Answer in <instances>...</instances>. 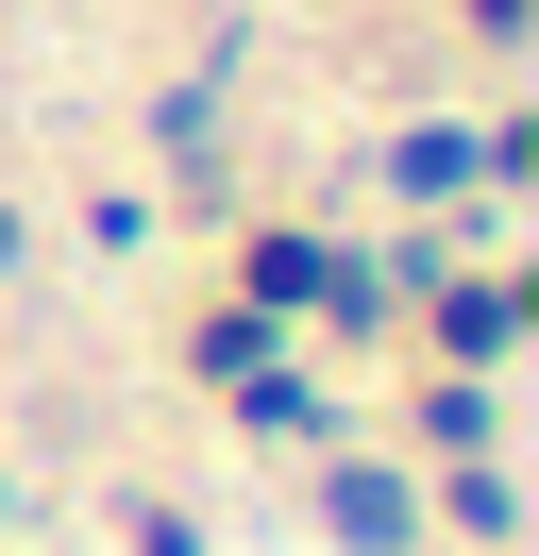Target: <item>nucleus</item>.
Listing matches in <instances>:
<instances>
[{
  "mask_svg": "<svg viewBox=\"0 0 539 556\" xmlns=\"http://www.w3.org/2000/svg\"><path fill=\"white\" fill-rule=\"evenodd\" d=\"M337 540H422V506H404L388 472H337Z\"/></svg>",
  "mask_w": 539,
  "mask_h": 556,
  "instance_id": "f257e3e1",
  "label": "nucleus"
},
{
  "mask_svg": "<svg viewBox=\"0 0 539 556\" xmlns=\"http://www.w3.org/2000/svg\"><path fill=\"white\" fill-rule=\"evenodd\" d=\"M0 270H17V219H0Z\"/></svg>",
  "mask_w": 539,
  "mask_h": 556,
  "instance_id": "f03ea898",
  "label": "nucleus"
}]
</instances>
